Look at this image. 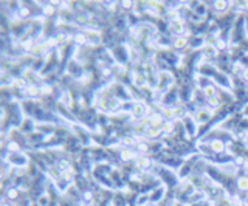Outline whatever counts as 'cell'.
I'll return each instance as SVG.
<instances>
[{"mask_svg": "<svg viewBox=\"0 0 248 206\" xmlns=\"http://www.w3.org/2000/svg\"><path fill=\"white\" fill-rule=\"evenodd\" d=\"M209 118H211V112H209L208 109H199L197 113H196V121L200 123V124L206 123Z\"/></svg>", "mask_w": 248, "mask_h": 206, "instance_id": "obj_1", "label": "cell"}, {"mask_svg": "<svg viewBox=\"0 0 248 206\" xmlns=\"http://www.w3.org/2000/svg\"><path fill=\"white\" fill-rule=\"evenodd\" d=\"M169 84H172V76H171V73L163 71L160 75V88H165L166 85H169Z\"/></svg>", "mask_w": 248, "mask_h": 206, "instance_id": "obj_2", "label": "cell"}, {"mask_svg": "<svg viewBox=\"0 0 248 206\" xmlns=\"http://www.w3.org/2000/svg\"><path fill=\"white\" fill-rule=\"evenodd\" d=\"M171 28H172V31H174V33L180 34V33H181V31L185 30V27H183V20H180V19H175V20L172 22Z\"/></svg>", "mask_w": 248, "mask_h": 206, "instance_id": "obj_3", "label": "cell"}, {"mask_svg": "<svg viewBox=\"0 0 248 206\" xmlns=\"http://www.w3.org/2000/svg\"><path fill=\"white\" fill-rule=\"evenodd\" d=\"M211 149L219 154V152H223V150H225V144H223V141H220V140H214V141H211Z\"/></svg>", "mask_w": 248, "mask_h": 206, "instance_id": "obj_4", "label": "cell"}, {"mask_svg": "<svg viewBox=\"0 0 248 206\" xmlns=\"http://www.w3.org/2000/svg\"><path fill=\"white\" fill-rule=\"evenodd\" d=\"M85 39L93 42V43H96V42H99V33L95 31V30H88V31L85 33Z\"/></svg>", "mask_w": 248, "mask_h": 206, "instance_id": "obj_5", "label": "cell"}, {"mask_svg": "<svg viewBox=\"0 0 248 206\" xmlns=\"http://www.w3.org/2000/svg\"><path fill=\"white\" fill-rule=\"evenodd\" d=\"M133 115H136V116H141L144 112H146V107H144V104L143 102H135L133 104Z\"/></svg>", "mask_w": 248, "mask_h": 206, "instance_id": "obj_6", "label": "cell"}, {"mask_svg": "<svg viewBox=\"0 0 248 206\" xmlns=\"http://www.w3.org/2000/svg\"><path fill=\"white\" fill-rule=\"evenodd\" d=\"M188 45V41L185 39V37H177L175 41H174V48H177V50H181V48H185Z\"/></svg>", "mask_w": 248, "mask_h": 206, "instance_id": "obj_7", "label": "cell"}, {"mask_svg": "<svg viewBox=\"0 0 248 206\" xmlns=\"http://www.w3.org/2000/svg\"><path fill=\"white\" fill-rule=\"evenodd\" d=\"M237 188L241 191H248V177H241L237 180Z\"/></svg>", "mask_w": 248, "mask_h": 206, "instance_id": "obj_8", "label": "cell"}, {"mask_svg": "<svg viewBox=\"0 0 248 206\" xmlns=\"http://www.w3.org/2000/svg\"><path fill=\"white\" fill-rule=\"evenodd\" d=\"M203 93H205V96H206L208 99H211V98L216 96V88H214L212 85H206L205 90H203Z\"/></svg>", "mask_w": 248, "mask_h": 206, "instance_id": "obj_9", "label": "cell"}, {"mask_svg": "<svg viewBox=\"0 0 248 206\" xmlns=\"http://www.w3.org/2000/svg\"><path fill=\"white\" fill-rule=\"evenodd\" d=\"M9 160H11L12 163H17V164H19V163H20V164L27 163V158H25L23 155H20V157H19V155H11V157H9Z\"/></svg>", "mask_w": 248, "mask_h": 206, "instance_id": "obj_10", "label": "cell"}, {"mask_svg": "<svg viewBox=\"0 0 248 206\" xmlns=\"http://www.w3.org/2000/svg\"><path fill=\"white\" fill-rule=\"evenodd\" d=\"M228 8V2H216L214 3V9L216 11H225Z\"/></svg>", "mask_w": 248, "mask_h": 206, "instance_id": "obj_11", "label": "cell"}, {"mask_svg": "<svg viewBox=\"0 0 248 206\" xmlns=\"http://www.w3.org/2000/svg\"><path fill=\"white\" fill-rule=\"evenodd\" d=\"M149 120H151V123L154 124L155 127H157V125H161V116H160L158 113H154V115H152Z\"/></svg>", "mask_w": 248, "mask_h": 206, "instance_id": "obj_12", "label": "cell"}, {"mask_svg": "<svg viewBox=\"0 0 248 206\" xmlns=\"http://www.w3.org/2000/svg\"><path fill=\"white\" fill-rule=\"evenodd\" d=\"M160 132H161V129H158V127H152V129H149V130H147V136L155 138V136H158V135H160Z\"/></svg>", "mask_w": 248, "mask_h": 206, "instance_id": "obj_13", "label": "cell"}, {"mask_svg": "<svg viewBox=\"0 0 248 206\" xmlns=\"http://www.w3.org/2000/svg\"><path fill=\"white\" fill-rule=\"evenodd\" d=\"M136 166L138 167H147V166H151V161H149V158H138Z\"/></svg>", "mask_w": 248, "mask_h": 206, "instance_id": "obj_14", "label": "cell"}, {"mask_svg": "<svg viewBox=\"0 0 248 206\" xmlns=\"http://www.w3.org/2000/svg\"><path fill=\"white\" fill-rule=\"evenodd\" d=\"M133 157H135V154L130 152V150H123V152H121V158H123V160H130V158H133Z\"/></svg>", "mask_w": 248, "mask_h": 206, "instance_id": "obj_15", "label": "cell"}, {"mask_svg": "<svg viewBox=\"0 0 248 206\" xmlns=\"http://www.w3.org/2000/svg\"><path fill=\"white\" fill-rule=\"evenodd\" d=\"M208 102H209V105H212V107H219V105H220V99H219L217 96H214V98L208 99Z\"/></svg>", "mask_w": 248, "mask_h": 206, "instance_id": "obj_16", "label": "cell"}, {"mask_svg": "<svg viewBox=\"0 0 248 206\" xmlns=\"http://www.w3.org/2000/svg\"><path fill=\"white\" fill-rule=\"evenodd\" d=\"M57 169L62 170V172H65V170L68 169V161H65V160H64V161H59V163H57Z\"/></svg>", "mask_w": 248, "mask_h": 206, "instance_id": "obj_17", "label": "cell"}, {"mask_svg": "<svg viewBox=\"0 0 248 206\" xmlns=\"http://www.w3.org/2000/svg\"><path fill=\"white\" fill-rule=\"evenodd\" d=\"M39 91H41V90L36 88V87H30V88H28V95H30V96H37Z\"/></svg>", "mask_w": 248, "mask_h": 206, "instance_id": "obj_18", "label": "cell"}, {"mask_svg": "<svg viewBox=\"0 0 248 206\" xmlns=\"http://www.w3.org/2000/svg\"><path fill=\"white\" fill-rule=\"evenodd\" d=\"M172 129H174V124L172 123H165L161 125V130H165V132H171Z\"/></svg>", "mask_w": 248, "mask_h": 206, "instance_id": "obj_19", "label": "cell"}, {"mask_svg": "<svg viewBox=\"0 0 248 206\" xmlns=\"http://www.w3.org/2000/svg\"><path fill=\"white\" fill-rule=\"evenodd\" d=\"M47 203H48V197H47V195H42L41 199H39V205H41V206H47Z\"/></svg>", "mask_w": 248, "mask_h": 206, "instance_id": "obj_20", "label": "cell"}, {"mask_svg": "<svg viewBox=\"0 0 248 206\" xmlns=\"http://www.w3.org/2000/svg\"><path fill=\"white\" fill-rule=\"evenodd\" d=\"M181 115H183V107L174 109V116H181Z\"/></svg>", "mask_w": 248, "mask_h": 206, "instance_id": "obj_21", "label": "cell"}, {"mask_svg": "<svg viewBox=\"0 0 248 206\" xmlns=\"http://www.w3.org/2000/svg\"><path fill=\"white\" fill-rule=\"evenodd\" d=\"M8 197H9V199H16V197H17V191H16V189H9Z\"/></svg>", "mask_w": 248, "mask_h": 206, "instance_id": "obj_22", "label": "cell"}, {"mask_svg": "<svg viewBox=\"0 0 248 206\" xmlns=\"http://www.w3.org/2000/svg\"><path fill=\"white\" fill-rule=\"evenodd\" d=\"M123 141H124V144H133V143H135V141H133L132 138H129V136H126Z\"/></svg>", "mask_w": 248, "mask_h": 206, "instance_id": "obj_23", "label": "cell"}, {"mask_svg": "<svg viewBox=\"0 0 248 206\" xmlns=\"http://www.w3.org/2000/svg\"><path fill=\"white\" fill-rule=\"evenodd\" d=\"M42 93H51V87H43V88H41Z\"/></svg>", "mask_w": 248, "mask_h": 206, "instance_id": "obj_24", "label": "cell"}, {"mask_svg": "<svg viewBox=\"0 0 248 206\" xmlns=\"http://www.w3.org/2000/svg\"><path fill=\"white\" fill-rule=\"evenodd\" d=\"M242 78H244V79L248 82V68H245V70H244V73H242Z\"/></svg>", "mask_w": 248, "mask_h": 206, "instance_id": "obj_25", "label": "cell"}, {"mask_svg": "<svg viewBox=\"0 0 248 206\" xmlns=\"http://www.w3.org/2000/svg\"><path fill=\"white\" fill-rule=\"evenodd\" d=\"M217 47H219V48H225V42H223V41H217Z\"/></svg>", "mask_w": 248, "mask_h": 206, "instance_id": "obj_26", "label": "cell"}, {"mask_svg": "<svg viewBox=\"0 0 248 206\" xmlns=\"http://www.w3.org/2000/svg\"><path fill=\"white\" fill-rule=\"evenodd\" d=\"M45 12H47V14H51V12H53V8H51V6H47V8H45Z\"/></svg>", "mask_w": 248, "mask_h": 206, "instance_id": "obj_27", "label": "cell"}, {"mask_svg": "<svg viewBox=\"0 0 248 206\" xmlns=\"http://www.w3.org/2000/svg\"><path fill=\"white\" fill-rule=\"evenodd\" d=\"M144 206H158V205H157V203H154V202H151V203L147 202V203H146V205H144Z\"/></svg>", "mask_w": 248, "mask_h": 206, "instance_id": "obj_28", "label": "cell"}, {"mask_svg": "<svg viewBox=\"0 0 248 206\" xmlns=\"http://www.w3.org/2000/svg\"><path fill=\"white\" fill-rule=\"evenodd\" d=\"M130 5H132V3H130V2H126V3H123V6H124V8H129V6H130Z\"/></svg>", "mask_w": 248, "mask_h": 206, "instance_id": "obj_29", "label": "cell"}]
</instances>
